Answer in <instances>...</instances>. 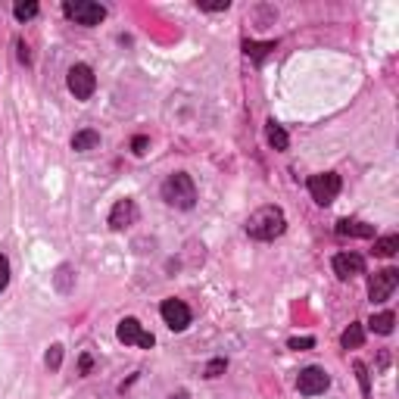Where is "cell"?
I'll use <instances>...</instances> for the list:
<instances>
[{
    "instance_id": "cell-1",
    "label": "cell",
    "mask_w": 399,
    "mask_h": 399,
    "mask_svg": "<svg viewBox=\"0 0 399 399\" xmlns=\"http://www.w3.org/2000/svg\"><path fill=\"white\" fill-rule=\"evenodd\" d=\"M287 231V215L281 206H259L253 215L247 218V234L253 240H274Z\"/></svg>"
},
{
    "instance_id": "cell-2",
    "label": "cell",
    "mask_w": 399,
    "mask_h": 399,
    "mask_svg": "<svg viewBox=\"0 0 399 399\" xmlns=\"http://www.w3.org/2000/svg\"><path fill=\"white\" fill-rule=\"evenodd\" d=\"M162 200L175 209H193L197 203V187H193V178L187 172H175L162 181Z\"/></svg>"
},
{
    "instance_id": "cell-3",
    "label": "cell",
    "mask_w": 399,
    "mask_h": 399,
    "mask_svg": "<svg viewBox=\"0 0 399 399\" xmlns=\"http://www.w3.org/2000/svg\"><path fill=\"white\" fill-rule=\"evenodd\" d=\"M305 187H309L312 200H315L318 206H330L337 200V193H340L343 181L337 172H321V175H312V178L305 181Z\"/></svg>"
},
{
    "instance_id": "cell-4",
    "label": "cell",
    "mask_w": 399,
    "mask_h": 399,
    "mask_svg": "<svg viewBox=\"0 0 399 399\" xmlns=\"http://www.w3.org/2000/svg\"><path fill=\"white\" fill-rule=\"evenodd\" d=\"M62 12H66L72 22H78V25H100L106 19V6H100V3H91V0H66L62 3Z\"/></svg>"
},
{
    "instance_id": "cell-5",
    "label": "cell",
    "mask_w": 399,
    "mask_h": 399,
    "mask_svg": "<svg viewBox=\"0 0 399 399\" xmlns=\"http://www.w3.org/2000/svg\"><path fill=\"white\" fill-rule=\"evenodd\" d=\"M69 91L75 94V100H91L94 91H97V78H94V69L85 66V62H75L66 75Z\"/></svg>"
},
{
    "instance_id": "cell-6",
    "label": "cell",
    "mask_w": 399,
    "mask_h": 399,
    "mask_svg": "<svg viewBox=\"0 0 399 399\" xmlns=\"http://www.w3.org/2000/svg\"><path fill=\"white\" fill-rule=\"evenodd\" d=\"M116 337L125 343V346H141V349H153L156 337L150 330H143V324L137 318H122L116 328Z\"/></svg>"
},
{
    "instance_id": "cell-7",
    "label": "cell",
    "mask_w": 399,
    "mask_h": 399,
    "mask_svg": "<svg viewBox=\"0 0 399 399\" xmlns=\"http://www.w3.org/2000/svg\"><path fill=\"white\" fill-rule=\"evenodd\" d=\"M396 284H399L396 268H380V272H374L371 281H368V296H371V303H387L390 293L396 290Z\"/></svg>"
},
{
    "instance_id": "cell-8",
    "label": "cell",
    "mask_w": 399,
    "mask_h": 399,
    "mask_svg": "<svg viewBox=\"0 0 399 399\" xmlns=\"http://www.w3.org/2000/svg\"><path fill=\"white\" fill-rule=\"evenodd\" d=\"M328 384H330L328 371H324V368H318V365L303 368V371H299V378H296V390L303 393V396H318V393L328 390Z\"/></svg>"
},
{
    "instance_id": "cell-9",
    "label": "cell",
    "mask_w": 399,
    "mask_h": 399,
    "mask_svg": "<svg viewBox=\"0 0 399 399\" xmlns=\"http://www.w3.org/2000/svg\"><path fill=\"white\" fill-rule=\"evenodd\" d=\"M159 312H162V321L168 324L172 330H184L187 324H190V309H187L181 299H162V305H159Z\"/></svg>"
},
{
    "instance_id": "cell-10",
    "label": "cell",
    "mask_w": 399,
    "mask_h": 399,
    "mask_svg": "<svg viewBox=\"0 0 399 399\" xmlns=\"http://www.w3.org/2000/svg\"><path fill=\"white\" fill-rule=\"evenodd\" d=\"M334 274L340 281H353L359 274H365V259L359 253H337L334 256Z\"/></svg>"
},
{
    "instance_id": "cell-11",
    "label": "cell",
    "mask_w": 399,
    "mask_h": 399,
    "mask_svg": "<svg viewBox=\"0 0 399 399\" xmlns=\"http://www.w3.org/2000/svg\"><path fill=\"white\" fill-rule=\"evenodd\" d=\"M137 222V203L134 200H118L109 209V228L112 231H125Z\"/></svg>"
},
{
    "instance_id": "cell-12",
    "label": "cell",
    "mask_w": 399,
    "mask_h": 399,
    "mask_svg": "<svg viewBox=\"0 0 399 399\" xmlns=\"http://www.w3.org/2000/svg\"><path fill=\"white\" fill-rule=\"evenodd\" d=\"M337 234L340 237H374V224L355 222V218H340V222H337Z\"/></svg>"
},
{
    "instance_id": "cell-13",
    "label": "cell",
    "mask_w": 399,
    "mask_h": 399,
    "mask_svg": "<svg viewBox=\"0 0 399 399\" xmlns=\"http://www.w3.org/2000/svg\"><path fill=\"white\" fill-rule=\"evenodd\" d=\"M265 137H268V143H272V150H278V153H284V150L290 147V137H287V131L281 128L274 118H268V122H265Z\"/></svg>"
},
{
    "instance_id": "cell-14",
    "label": "cell",
    "mask_w": 399,
    "mask_h": 399,
    "mask_svg": "<svg viewBox=\"0 0 399 399\" xmlns=\"http://www.w3.org/2000/svg\"><path fill=\"white\" fill-rule=\"evenodd\" d=\"M368 328H371L374 334L387 337V334H393V328H396V315H393V312H380V315H371Z\"/></svg>"
},
{
    "instance_id": "cell-15",
    "label": "cell",
    "mask_w": 399,
    "mask_h": 399,
    "mask_svg": "<svg viewBox=\"0 0 399 399\" xmlns=\"http://www.w3.org/2000/svg\"><path fill=\"white\" fill-rule=\"evenodd\" d=\"M272 50H274V41H262V44L259 41H243V53H247L253 62H262Z\"/></svg>"
},
{
    "instance_id": "cell-16",
    "label": "cell",
    "mask_w": 399,
    "mask_h": 399,
    "mask_svg": "<svg viewBox=\"0 0 399 399\" xmlns=\"http://www.w3.org/2000/svg\"><path fill=\"white\" fill-rule=\"evenodd\" d=\"M100 143V134L94 128H85V131H75L72 137V150H78V153H85V150H94Z\"/></svg>"
},
{
    "instance_id": "cell-17",
    "label": "cell",
    "mask_w": 399,
    "mask_h": 399,
    "mask_svg": "<svg viewBox=\"0 0 399 399\" xmlns=\"http://www.w3.org/2000/svg\"><path fill=\"white\" fill-rule=\"evenodd\" d=\"M362 340H365V328H362V324H349V328L340 334V346L343 349H359Z\"/></svg>"
},
{
    "instance_id": "cell-18",
    "label": "cell",
    "mask_w": 399,
    "mask_h": 399,
    "mask_svg": "<svg viewBox=\"0 0 399 399\" xmlns=\"http://www.w3.org/2000/svg\"><path fill=\"white\" fill-rule=\"evenodd\" d=\"M396 249H399V237L396 234L374 237V256H384V259H390V256H396Z\"/></svg>"
},
{
    "instance_id": "cell-19",
    "label": "cell",
    "mask_w": 399,
    "mask_h": 399,
    "mask_svg": "<svg viewBox=\"0 0 399 399\" xmlns=\"http://www.w3.org/2000/svg\"><path fill=\"white\" fill-rule=\"evenodd\" d=\"M12 16H16L19 22H28V19L37 16V3L35 0H19V3L12 6Z\"/></svg>"
},
{
    "instance_id": "cell-20",
    "label": "cell",
    "mask_w": 399,
    "mask_h": 399,
    "mask_svg": "<svg viewBox=\"0 0 399 399\" xmlns=\"http://www.w3.org/2000/svg\"><path fill=\"white\" fill-rule=\"evenodd\" d=\"M60 365H62V346L56 343V346L47 349V368L50 371H60Z\"/></svg>"
},
{
    "instance_id": "cell-21",
    "label": "cell",
    "mask_w": 399,
    "mask_h": 399,
    "mask_svg": "<svg viewBox=\"0 0 399 399\" xmlns=\"http://www.w3.org/2000/svg\"><path fill=\"white\" fill-rule=\"evenodd\" d=\"M224 368H228V359H212L209 365H206V378H218Z\"/></svg>"
},
{
    "instance_id": "cell-22",
    "label": "cell",
    "mask_w": 399,
    "mask_h": 399,
    "mask_svg": "<svg viewBox=\"0 0 399 399\" xmlns=\"http://www.w3.org/2000/svg\"><path fill=\"white\" fill-rule=\"evenodd\" d=\"M355 374H359V384H362V393L365 396H371V387H368V368L362 365V362H355Z\"/></svg>"
},
{
    "instance_id": "cell-23",
    "label": "cell",
    "mask_w": 399,
    "mask_h": 399,
    "mask_svg": "<svg viewBox=\"0 0 399 399\" xmlns=\"http://www.w3.org/2000/svg\"><path fill=\"white\" fill-rule=\"evenodd\" d=\"M6 284H10V259L0 256V293L6 290Z\"/></svg>"
},
{
    "instance_id": "cell-24",
    "label": "cell",
    "mask_w": 399,
    "mask_h": 399,
    "mask_svg": "<svg viewBox=\"0 0 399 399\" xmlns=\"http://www.w3.org/2000/svg\"><path fill=\"white\" fill-rule=\"evenodd\" d=\"M287 346H290V349H312V346H315V337H293Z\"/></svg>"
},
{
    "instance_id": "cell-25",
    "label": "cell",
    "mask_w": 399,
    "mask_h": 399,
    "mask_svg": "<svg viewBox=\"0 0 399 399\" xmlns=\"http://www.w3.org/2000/svg\"><path fill=\"white\" fill-rule=\"evenodd\" d=\"M147 147H150V137H143V134H137L134 141H131V150H134L137 156H143V153H147Z\"/></svg>"
},
{
    "instance_id": "cell-26",
    "label": "cell",
    "mask_w": 399,
    "mask_h": 399,
    "mask_svg": "<svg viewBox=\"0 0 399 399\" xmlns=\"http://www.w3.org/2000/svg\"><path fill=\"white\" fill-rule=\"evenodd\" d=\"M16 47H19V62H25V66H28V62H31V53H28V47H25L22 41H16Z\"/></svg>"
},
{
    "instance_id": "cell-27",
    "label": "cell",
    "mask_w": 399,
    "mask_h": 399,
    "mask_svg": "<svg viewBox=\"0 0 399 399\" xmlns=\"http://www.w3.org/2000/svg\"><path fill=\"white\" fill-rule=\"evenodd\" d=\"M228 0H224V3H200V10H206V12H218V10H228Z\"/></svg>"
},
{
    "instance_id": "cell-28",
    "label": "cell",
    "mask_w": 399,
    "mask_h": 399,
    "mask_svg": "<svg viewBox=\"0 0 399 399\" xmlns=\"http://www.w3.org/2000/svg\"><path fill=\"white\" fill-rule=\"evenodd\" d=\"M91 371V355H81V374Z\"/></svg>"
},
{
    "instance_id": "cell-29",
    "label": "cell",
    "mask_w": 399,
    "mask_h": 399,
    "mask_svg": "<svg viewBox=\"0 0 399 399\" xmlns=\"http://www.w3.org/2000/svg\"><path fill=\"white\" fill-rule=\"evenodd\" d=\"M172 399H190V396H187L184 390H178V393H172Z\"/></svg>"
}]
</instances>
